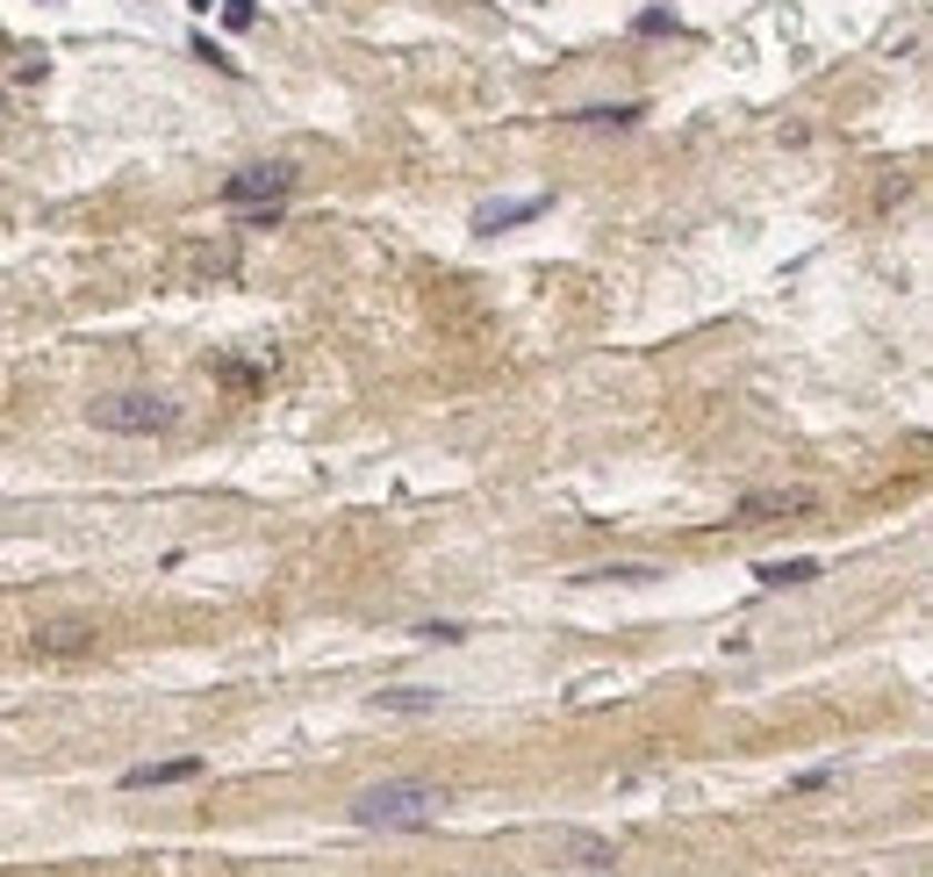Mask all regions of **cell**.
<instances>
[{
	"label": "cell",
	"mask_w": 933,
	"mask_h": 877,
	"mask_svg": "<svg viewBox=\"0 0 933 877\" xmlns=\"http://www.w3.org/2000/svg\"><path fill=\"white\" fill-rule=\"evenodd\" d=\"M438 806H446V792H438V784H366V792L352 798V827L424 835V827H438Z\"/></svg>",
	"instance_id": "6da1fadb"
},
{
	"label": "cell",
	"mask_w": 933,
	"mask_h": 877,
	"mask_svg": "<svg viewBox=\"0 0 933 877\" xmlns=\"http://www.w3.org/2000/svg\"><path fill=\"white\" fill-rule=\"evenodd\" d=\"M87 417H94L101 432L151 438V432H173L180 425V403H165V396H101V403H87Z\"/></svg>",
	"instance_id": "7a4b0ae2"
},
{
	"label": "cell",
	"mask_w": 933,
	"mask_h": 877,
	"mask_svg": "<svg viewBox=\"0 0 933 877\" xmlns=\"http://www.w3.org/2000/svg\"><path fill=\"white\" fill-rule=\"evenodd\" d=\"M295 165L287 159H266V165H244V173L223 180V209H287V194H295Z\"/></svg>",
	"instance_id": "3957f363"
},
{
	"label": "cell",
	"mask_w": 933,
	"mask_h": 877,
	"mask_svg": "<svg viewBox=\"0 0 933 877\" xmlns=\"http://www.w3.org/2000/svg\"><path fill=\"white\" fill-rule=\"evenodd\" d=\"M202 755H165V763H136V769H122V792H165V784H194L202 777Z\"/></svg>",
	"instance_id": "277c9868"
},
{
	"label": "cell",
	"mask_w": 933,
	"mask_h": 877,
	"mask_svg": "<svg viewBox=\"0 0 933 877\" xmlns=\"http://www.w3.org/2000/svg\"><path fill=\"white\" fill-rule=\"evenodd\" d=\"M554 209V194H517V202H481L474 209V231L496 238V231H517V223H539Z\"/></svg>",
	"instance_id": "5b68a950"
},
{
	"label": "cell",
	"mask_w": 933,
	"mask_h": 877,
	"mask_svg": "<svg viewBox=\"0 0 933 877\" xmlns=\"http://www.w3.org/2000/svg\"><path fill=\"white\" fill-rule=\"evenodd\" d=\"M790 511H812V496H804V490H761V496H740V511H732V525L790 518Z\"/></svg>",
	"instance_id": "8992f818"
},
{
	"label": "cell",
	"mask_w": 933,
	"mask_h": 877,
	"mask_svg": "<svg viewBox=\"0 0 933 877\" xmlns=\"http://www.w3.org/2000/svg\"><path fill=\"white\" fill-rule=\"evenodd\" d=\"M647 115V101H596V109H575L568 123H589V130H632Z\"/></svg>",
	"instance_id": "52a82bcc"
},
{
	"label": "cell",
	"mask_w": 933,
	"mask_h": 877,
	"mask_svg": "<svg viewBox=\"0 0 933 877\" xmlns=\"http://www.w3.org/2000/svg\"><path fill=\"white\" fill-rule=\"evenodd\" d=\"M754 576H761V589H798V583H819V562L812 554H790V562H761Z\"/></svg>",
	"instance_id": "ba28073f"
},
{
	"label": "cell",
	"mask_w": 933,
	"mask_h": 877,
	"mask_svg": "<svg viewBox=\"0 0 933 877\" xmlns=\"http://www.w3.org/2000/svg\"><path fill=\"white\" fill-rule=\"evenodd\" d=\"M29 647L37 655H80V647H94V626H43Z\"/></svg>",
	"instance_id": "9c48e42d"
},
{
	"label": "cell",
	"mask_w": 933,
	"mask_h": 877,
	"mask_svg": "<svg viewBox=\"0 0 933 877\" xmlns=\"http://www.w3.org/2000/svg\"><path fill=\"white\" fill-rule=\"evenodd\" d=\"M374 713H438V690H381Z\"/></svg>",
	"instance_id": "30bf717a"
},
{
	"label": "cell",
	"mask_w": 933,
	"mask_h": 877,
	"mask_svg": "<svg viewBox=\"0 0 933 877\" xmlns=\"http://www.w3.org/2000/svg\"><path fill=\"white\" fill-rule=\"evenodd\" d=\"M653 576H661L653 562H604V568H589L582 583H653Z\"/></svg>",
	"instance_id": "8fae6325"
},
{
	"label": "cell",
	"mask_w": 933,
	"mask_h": 877,
	"mask_svg": "<svg viewBox=\"0 0 933 877\" xmlns=\"http://www.w3.org/2000/svg\"><path fill=\"white\" fill-rule=\"evenodd\" d=\"M632 29H639V37H676V14H668V8H639Z\"/></svg>",
	"instance_id": "7c38bea8"
},
{
	"label": "cell",
	"mask_w": 933,
	"mask_h": 877,
	"mask_svg": "<svg viewBox=\"0 0 933 877\" xmlns=\"http://www.w3.org/2000/svg\"><path fill=\"white\" fill-rule=\"evenodd\" d=\"M417 641H438V647H453V641H467V626H460V618H424V626H417Z\"/></svg>",
	"instance_id": "4fadbf2b"
},
{
	"label": "cell",
	"mask_w": 933,
	"mask_h": 877,
	"mask_svg": "<svg viewBox=\"0 0 933 877\" xmlns=\"http://www.w3.org/2000/svg\"><path fill=\"white\" fill-rule=\"evenodd\" d=\"M216 8H223V22H231V29H252L258 22V0H216Z\"/></svg>",
	"instance_id": "5bb4252c"
},
{
	"label": "cell",
	"mask_w": 933,
	"mask_h": 877,
	"mask_svg": "<svg viewBox=\"0 0 933 877\" xmlns=\"http://www.w3.org/2000/svg\"><path fill=\"white\" fill-rule=\"evenodd\" d=\"M819 784H833V763H812V769H798V792H819Z\"/></svg>",
	"instance_id": "9a60e30c"
},
{
	"label": "cell",
	"mask_w": 933,
	"mask_h": 877,
	"mask_svg": "<svg viewBox=\"0 0 933 877\" xmlns=\"http://www.w3.org/2000/svg\"><path fill=\"white\" fill-rule=\"evenodd\" d=\"M194 58H209V65H216V72H237V58H223V51H216V43H209V37L194 43Z\"/></svg>",
	"instance_id": "2e32d148"
}]
</instances>
